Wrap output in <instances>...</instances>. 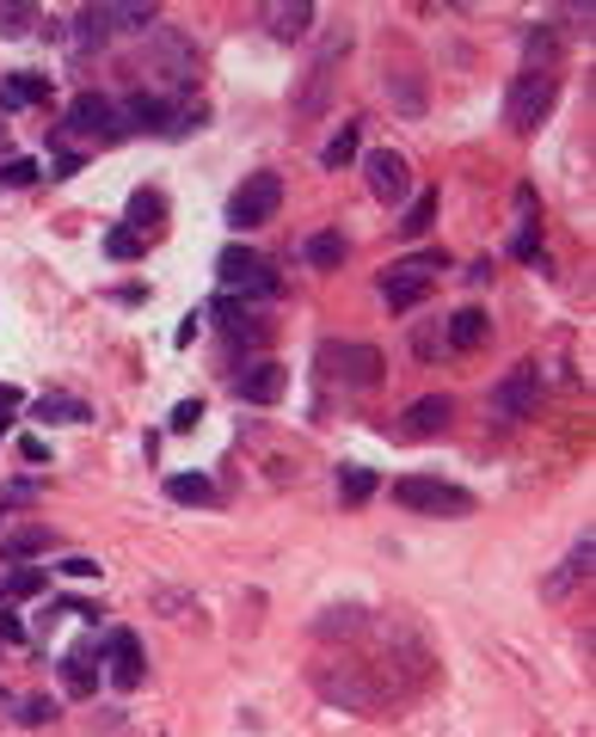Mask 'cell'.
I'll return each instance as SVG.
<instances>
[{"label":"cell","instance_id":"cell-1","mask_svg":"<svg viewBox=\"0 0 596 737\" xmlns=\"http://www.w3.org/2000/svg\"><path fill=\"white\" fill-rule=\"evenodd\" d=\"M400 510H419V517H473V492L449 486V480H431V473H406L393 486Z\"/></svg>","mask_w":596,"mask_h":737},{"label":"cell","instance_id":"cell-2","mask_svg":"<svg viewBox=\"0 0 596 737\" xmlns=\"http://www.w3.org/2000/svg\"><path fill=\"white\" fill-rule=\"evenodd\" d=\"M443 265H449L443 252H419V258H400V265L381 277V301H388L393 314H412V308L431 296V283H437Z\"/></svg>","mask_w":596,"mask_h":737},{"label":"cell","instance_id":"cell-3","mask_svg":"<svg viewBox=\"0 0 596 737\" xmlns=\"http://www.w3.org/2000/svg\"><path fill=\"white\" fill-rule=\"evenodd\" d=\"M553 99H560V74H541V68H523L517 87H511V99H504V124L517 129V136H529L541 117L553 111Z\"/></svg>","mask_w":596,"mask_h":737},{"label":"cell","instance_id":"cell-4","mask_svg":"<svg viewBox=\"0 0 596 737\" xmlns=\"http://www.w3.org/2000/svg\"><path fill=\"white\" fill-rule=\"evenodd\" d=\"M277 204H283V179L277 173H247L240 191L228 197V228L252 234V228H265V221L277 216Z\"/></svg>","mask_w":596,"mask_h":737},{"label":"cell","instance_id":"cell-5","mask_svg":"<svg viewBox=\"0 0 596 737\" xmlns=\"http://www.w3.org/2000/svg\"><path fill=\"white\" fill-rule=\"evenodd\" d=\"M535 393H541V369L535 362H511L498 381H492V393H486V412L498 424H523L535 412Z\"/></svg>","mask_w":596,"mask_h":737},{"label":"cell","instance_id":"cell-6","mask_svg":"<svg viewBox=\"0 0 596 737\" xmlns=\"http://www.w3.org/2000/svg\"><path fill=\"white\" fill-rule=\"evenodd\" d=\"M345 49H351V32H345V25H339V32H326V44L314 49V62H308V80H301V93H296V117H320V111H326L332 68L345 62Z\"/></svg>","mask_w":596,"mask_h":737},{"label":"cell","instance_id":"cell-7","mask_svg":"<svg viewBox=\"0 0 596 737\" xmlns=\"http://www.w3.org/2000/svg\"><path fill=\"white\" fill-rule=\"evenodd\" d=\"M216 277H221V289H240V296H277V270H271V258H259V252H247V246L221 252Z\"/></svg>","mask_w":596,"mask_h":737},{"label":"cell","instance_id":"cell-8","mask_svg":"<svg viewBox=\"0 0 596 737\" xmlns=\"http://www.w3.org/2000/svg\"><path fill=\"white\" fill-rule=\"evenodd\" d=\"M228 388H234V400H247V406H271V400H283V388H289V369L271 362V357H252V362L234 369Z\"/></svg>","mask_w":596,"mask_h":737},{"label":"cell","instance_id":"cell-9","mask_svg":"<svg viewBox=\"0 0 596 737\" xmlns=\"http://www.w3.org/2000/svg\"><path fill=\"white\" fill-rule=\"evenodd\" d=\"M320 357H326V369H332L339 381H345V388H376L381 369H388L376 345H326Z\"/></svg>","mask_w":596,"mask_h":737},{"label":"cell","instance_id":"cell-10","mask_svg":"<svg viewBox=\"0 0 596 737\" xmlns=\"http://www.w3.org/2000/svg\"><path fill=\"white\" fill-rule=\"evenodd\" d=\"M68 136H93V141H111L117 136V105H111L105 93H80L74 105H68Z\"/></svg>","mask_w":596,"mask_h":737},{"label":"cell","instance_id":"cell-11","mask_svg":"<svg viewBox=\"0 0 596 737\" xmlns=\"http://www.w3.org/2000/svg\"><path fill=\"white\" fill-rule=\"evenodd\" d=\"M363 173H369V191H376L381 204H400L412 185L406 173V154H393V148H376V154H363Z\"/></svg>","mask_w":596,"mask_h":737},{"label":"cell","instance_id":"cell-12","mask_svg":"<svg viewBox=\"0 0 596 737\" xmlns=\"http://www.w3.org/2000/svg\"><path fill=\"white\" fill-rule=\"evenodd\" d=\"M167 124H173V105H167V99H124V105H117V136H124V129H141V136H167Z\"/></svg>","mask_w":596,"mask_h":737},{"label":"cell","instance_id":"cell-13","mask_svg":"<svg viewBox=\"0 0 596 737\" xmlns=\"http://www.w3.org/2000/svg\"><path fill=\"white\" fill-rule=\"evenodd\" d=\"M154 62H160V74L173 80V87H191V80H197V49H191L185 37H173V32H154Z\"/></svg>","mask_w":596,"mask_h":737},{"label":"cell","instance_id":"cell-14","mask_svg":"<svg viewBox=\"0 0 596 737\" xmlns=\"http://www.w3.org/2000/svg\"><path fill=\"white\" fill-rule=\"evenodd\" d=\"M449 418H456V400L449 393H424V400L406 406V437H437V430H449Z\"/></svg>","mask_w":596,"mask_h":737},{"label":"cell","instance_id":"cell-15","mask_svg":"<svg viewBox=\"0 0 596 737\" xmlns=\"http://www.w3.org/2000/svg\"><path fill=\"white\" fill-rule=\"evenodd\" d=\"M105 652H111V682L129 694L141 682V645H136V633H111Z\"/></svg>","mask_w":596,"mask_h":737},{"label":"cell","instance_id":"cell-16","mask_svg":"<svg viewBox=\"0 0 596 737\" xmlns=\"http://www.w3.org/2000/svg\"><path fill=\"white\" fill-rule=\"evenodd\" d=\"M265 25H271V37L296 44V37H308V25H314V7H308V0H277V7H265Z\"/></svg>","mask_w":596,"mask_h":737},{"label":"cell","instance_id":"cell-17","mask_svg":"<svg viewBox=\"0 0 596 737\" xmlns=\"http://www.w3.org/2000/svg\"><path fill=\"white\" fill-rule=\"evenodd\" d=\"M44 99H49V74H32V68H19V74L0 80V105H7V111L44 105Z\"/></svg>","mask_w":596,"mask_h":737},{"label":"cell","instance_id":"cell-18","mask_svg":"<svg viewBox=\"0 0 596 737\" xmlns=\"http://www.w3.org/2000/svg\"><path fill=\"white\" fill-rule=\"evenodd\" d=\"M32 418H44V424H87V418H93V406L74 400V393H37Z\"/></svg>","mask_w":596,"mask_h":737},{"label":"cell","instance_id":"cell-19","mask_svg":"<svg viewBox=\"0 0 596 737\" xmlns=\"http://www.w3.org/2000/svg\"><path fill=\"white\" fill-rule=\"evenodd\" d=\"M99 19H105V32H148L160 19V7H148V0H117V7H99Z\"/></svg>","mask_w":596,"mask_h":737},{"label":"cell","instance_id":"cell-20","mask_svg":"<svg viewBox=\"0 0 596 737\" xmlns=\"http://www.w3.org/2000/svg\"><path fill=\"white\" fill-rule=\"evenodd\" d=\"M492 338V320L480 314V308H461V314H449V350H480Z\"/></svg>","mask_w":596,"mask_h":737},{"label":"cell","instance_id":"cell-21","mask_svg":"<svg viewBox=\"0 0 596 737\" xmlns=\"http://www.w3.org/2000/svg\"><path fill=\"white\" fill-rule=\"evenodd\" d=\"M56 548V534L44 529V522H32V529H13V534H0V560L13 565V560H32V553H49Z\"/></svg>","mask_w":596,"mask_h":737},{"label":"cell","instance_id":"cell-22","mask_svg":"<svg viewBox=\"0 0 596 737\" xmlns=\"http://www.w3.org/2000/svg\"><path fill=\"white\" fill-rule=\"evenodd\" d=\"M167 498L173 504H216V480H204V473H173V480H167Z\"/></svg>","mask_w":596,"mask_h":737},{"label":"cell","instance_id":"cell-23","mask_svg":"<svg viewBox=\"0 0 596 737\" xmlns=\"http://www.w3.org/2000/svg\"><path fill=\"white\" fill-rule=\"evenodd\" d=\"M431 221H437V191H419V197H412V204H406V216L393 221V228H400V234H406V240H419L424 228H431Z\"/></svg>","mask_w":596,"mask_h":737},{"label":"cell","instance_id":"cell-24","mask_svg":"<svg viewBox=\"0 0 596 737\" xmlns=\"http://www.w3.org/2000/svg\"><path fill=\"white\" fill-rule=\"evenodd\" d=\"M62 682H68V694H93L99 689V664L87 658V652H68V658H62Z\"/></svg>","mask_w":596,"mask_h":737},{"label":"cell","instance_id":"cell-25","mask_svg":"<svg viewBox=\"0 0 596 737\" xmlns=\"http://www.w3.org/2000/svg\"><path fill=\"white\" fill-rule=\"evenodd\" d=\"M345 234H314V240H308V265H314V270H339V265H345Z\"/></svg>","mask_w":596,"mask_h":737},{"label":"cell","instance_id":"cell-26","mask_svg":"<svg viewBox=\"0 0 596 737\" xmlns=\"http://www.w3.org/2000/svg\"><path fill=\"white\" fill-rule=\"evenodd\" d=\"M591 560H596V541H591V534H584L578 548H572V560H565V572H560V578L548 584V597H560V590H565V584H572V578H591Z\"/></svg>","mask_w":596,"mask_h":737},{"label":"cell","instance_id":"cell-27","mask_svg":"<svg viewBox=\"0 0 596 737\" xmlns=\"http://www.w3.org/2000/svg\"><path fill=\"white\" fill-rule=\"evenodd\" d=\"M345 160H357V124H339V136L320 148V166H332V173H339Z\"/></svg>","mask_w":596,"mask_h":737},{"label":"cell","instance_id":"cell-28","mask_svg":"<svg viewBox=\"0 0 596 737\" xmlns=\"http://www.w3.org/2000/svg\"><path fill=\"white\" fill-rule=\"evenodd\" d=\"M339 492H345V504H363L369 492H376V473L351 461V468H339Z\"/></svg>","mask_w":596,"mask_h":737},{"label":"cell","instance_id":"cell-29","mask_svg":"<svg viewBox=\"0 0 596 737\" xmlns=\"http://www.w3.org/2000/svg\"><path fill=\"white\" fill-rule=\"evenodd\" d=\"M13 706H19L13 713L19 725H49L56 719V701H49V694H25V701H13Z\"/></svg>","mask_w":596,"mask_h":737},{"label":"cell","instance_id":"cell-30","mask_svg":"<svg viewBox=\"0 0 596 737\" xmlns=\"http://www.w3.org/2000/svg\"><path fill=\"white\" fill-rule=\"evenodd\" d=\"M160 216H167V197H160V191H136V197H129V221H136V228L141 221H160Z\"/></svg>","mask_w":596,"mask_h":737},{"label":"cell","instance_id":"cell-31","mask_svg":"<svg viewBox=\"0 0 596 737\" xmlns=\"http://www.w3.org/2000/svg\"><path fill=\"white\" fill-rule=\"evenodd\" d=\"M136 252H141L136 228H111V234H105V258H117V265H124V258H136Z\"/></svg>","mask_w":596,"mask_h":737},{"label":"cell","instance_id":"cell-32","mask_svg":"<svg viewBox=\"0 0 596 737\" xmlns=\"http://www.w3.org/2000/svg\"><path fill=\"white\" fill-rule=\"evenodd\" d=\"M37 25V7H0V37H25Z\"/></svg>","mask_w":596,"mask_h":737},{"label":"cell","instance_id":"cell-33","mask_svg":"<svg viewBox=\"0 0 596 737\" xmlns=\"http://www.w3.org/2000/svg\"><path fill=\"white\" fill-rule=\"evenodd\" d=\"M74 44H105V19H99V7H87V13L74 19Z\"/></svg>","mask_w":596,"mask_h":737},{"label":"cell","instance_id":"cell-34","mask_svg":"<svg viewBox=\"0 0 596 737\" xmlns=\"http://www.w3.org/2000/svg\"><path fill=\"white\" fill-rule=\"evenodd\" d=\"M357 627H363V609H332L320 621V633H357Z\"/></svg>","mask_w":596,"mask_h":737},{"label":"cell","instance_id":"cell-35","mask_svg":"<svg viewBox=\"0 0 596 737\" xmlns=\"http://www.w3.org/2000/svg\"><path fill=\"white\" fill-rule=\"evenodd\" d=\"M197 418H204V400H179L167 424H173V430H197Z\"/></svg>","mask_w":596,"mask_h":737},{"label":"cell","instance_id":"cell-36","mask_svg":"<svg viewBox=\"0 0 596 737\" xmlns=\"http://www.w3.org/2000/svg\"><path fill=\"white\" fill-rule=\"evenodd\" d=\"M0 179H7V185H32V179H37V160H7V166H0Z\"/></svg>","mask_w":596,"mask_h":737},{"label":"cell","instance_id":"cell-37","mask_svg":"<svg viewBox=\"0 0 596 737\" xmlns=\"http://www.w3.org/2000/svg\"><path fill=\"white\" fill-rule=\"evenodd\" d=\"M56 572H68V578H99V560H87V553H68Z\"/></svg>","mask_w":596,"mask_h":737},{"label":"cell","instance_id":"cell-38","mask_svg":"<svg viewBox=\"0 0 596 737\" xmlns=\"http://www.w3.org/2000/svg\"><path fill=\"white\" fill-rule=\"evenodd\" d=\"M0 640H7V645H25V627H19V614L7 609V602H0Z\"/></svg>","mask_w":596,"mask_h":737},{"label":"cell","instance_id":"cell-39","mask_svg":"<svg viewBox=\"0 0 596 737\" xmlns=\"http://www.w3.org/2000/svg\"><path fill=\"white\" fill-rule=\"evenodd\" d=\"M37 584H44L37 572H13V578H7V597H32Z\"/></svg>","mask_w":596,"mask_h":737},{"label":"cell","instance_id":"cell-40","mask_svg":"<svg viewBox=\"0 0 596 737\" xmlns=\"http://www.w3.org/2000/svg\"><path fill=\"white\" fill-rule=\"evenodd\" d=\"M19 456H25V461H44V468H49V442H44V437H25V442H19Z\"/></svg>","mask_w":596,"mask_h":737},{"label":"cell","instance_id":"cell-41","mask_svg":"<svg viewBox=\"0 0 596 737\" xmlns=\"http://www.w3.org/2000/svg\"><path fill=\"white\" fill-rule=\"evenodd\" d=\"M517 258H541V234H535V228H523V234H517Z\"/></svg>","mask_w":596,"mask_h":737},{"label":"cell","instance_id":"cell-42","mask_svg":"<svg viewBox=\"0 0 596 737\" xmlns=\"http://www.w3.org/2000/svg\"><path fill=\"white\" fill-rule=\"evenodd\" d=\"M19 406V393L13 388H0V430H7V412H13Z\"/></svg>","mask_w":596,"mask_h":737},{"label":"cell","instance_id":"cell-43","mask_svg":"<svg viewBox=\"0 0 596 737\" xmlns=\"http://www.w3.org/2000/svg\"><path fill=\"white\" fill-rule=\"evenodd\" d=\"M0 602H7V578H0Z\"/></svg>","mask_w":596,"mask_h":737}]
</instances>
